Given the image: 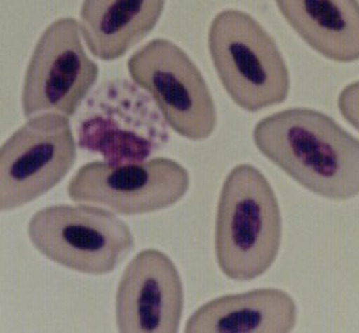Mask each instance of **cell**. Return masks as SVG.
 I'll use <instances>...</instances> for the list:
<instances>
[{"mask_svg":"<svg viewBox=\"0 0 359 333\" xmlns=\"http://www.w3.org/2000/svg\"><path fill=\"white\" fill-rule=\"evenodd\" d=\"M338 108L342 117L359 131V81L343 88L338 98Z\"/></svg>","mask_w":359,"mask_h":333,"instance_id":"cell-14","label":"cell"},{"mask_svg":"<svg viewBox=\"0 0 359 333\" xmlns=\"http://www.w3.org/2000/svg\"><path fill=\"white\" fill-rule=\"evenodd\" d=\"M184 309L180 270L162 251H140L127 265L116 292L121 333H177Z\"/></svg>","mask_w":359,"mask_h":333,"instance_id":"cell-10","label":"cell"},{"mask_svg":"<svg viewBox=\"0 0 359 333\" xmlns=\"http://www.w3.org/2000/svg\"><path fill=\"white\" fill-rule=\"evenodd\" d=\"M190 173L170 158L80 167L67 185L69 199L104 205L124 216L147 215L180 202L190 188Z\"/></svg>","mask_w":359,"mask_h":333,"instance_id":"cell-9","label":"cell"},{"mask_svg":"<svg viewBox=\"0 0 359 333\" xmlns=\"http://www.w3.org/2000/svg\"><path fill=\"white\" fill-rule=\"evenodd\" d=\"M168 124L152 96L137 84H100L77 115V143L109 164L147 161L170 141Z\"/></svg>","mask_w":359,"mask_h":333,"instance_id":"cell-4","label":"cell"},{"mask_svg":"<svg viewBox=\"0 0 359 333\" xmlns=\"http://www.w3.org/2000/svg\"><path fill=\"white\" fill-rule=\"evenodd\" d=\"M165 0H83L81 33L101 61H114L142 42L158 25Z\"/></svg>","mask_w":359,"mask_h":333,"instance_id":"cell-12","label":"cell"},{"mask_svg":"<svg viewBox=\"0 0 359 333\" xmlns=\"http://www.w3.org/2000/svg\"><path fill=\"white\" fill-rule=\"evenodd\" d=\"M133 83L147 91L170 129L190 141L208 139L217 127V108L201 70L189 54L156 38L127 63Z\"/></svg>","mask_w":359,"mask_h":333,"instance_id":"cell-6","label":"cell"},{"mask_svg":"<svg viewBox=\"0 0 359 333\" xmlns=\"http://www.w3.org/2000/svg\"><path fill=\"white\" fill-rule=\"evenodd\" d=\"M297 321V306L284 290L262 287L217 297L189 317L187 333H288Z\"/></svg>","mask_w":359,"mask_h":333,"instance_id":"cell-11","label":"cell"},{"mask_svg":"<svg viewBox=\"0 0 359 333\" xmlns=\"http://www.w3.org/2000/svg\"><path fill=\"white\" fill-rule=\"evenodd\" d=\"M214 236L217 263L231 281H253L275 263L283 217L262 170L248 164L230 170L218 199Z\"/></svg>","mask_w":359,"mask_h":333,"instance_id":"cell-2","label":"cell"},{"mask_svg":"<svg viewBox=\"0 0 359 333\" xmlns=\"http://www.w3.org/2000/svg\"><path fill=\"white\" fill-rule=\"evenodd\" d=\"M310 48L331 61H359L358 0H275Z\"/></svg>","mask_w":359,"mask_h":333,"instance_id":"cell-13","label":"cell"},{"mask_svg":"<svg viewBox=\"0 0 359 333\" xmlns=\"http://www.w3.org/2000/svg\"><path fill=\"white\" fill-rule=\"evenodd\" d=\"M27 233L51 262L89 275L114 273L135 249L127 223L93 205L46 207L30 218Z\"/></svg>","mask_w":359,"mask_h":333,"instance_id":"cell-5","label":"cell"},{"mask_svg":"<svg viewBox=\"0 0 359 333\" xmlns=\"http://www.w3.org/2000/svg\"><path fill=\"white\" fill-rule=\"evenodd\" d=\"M100 69L88 57L74 18H60L41 34L22 88V111L27 119L57 112L76 115L97 83Z\"/></svg>","mask_w":359,"mask_h":333,"instance_id":"cell-8","label":"cell"},{"mask_svg":"<svg viewBox=\"0 0 359 333\" xmlns=\"http://www.w3.org/2000/svg\"><path fill=\"white\" fill-rule=\"evenodd\" d=\"M77 159V145L65 115L30 117L0 149V209L14 211L46 195Z\"/></svg>","mask_w":359,"mask_h":333,"instance_id":"cell-7","label":"cell"},{"mask_svg":"<svg viewBox=\"0 0 359 333\" xmlns=\"http://www.w3.org/2000/svg\"><path fill=\"white\" fill-rule=\"evenodd\" d=\"M212 67L230 99L259 112L287 100L291 76L276 41L241 10L218 13L208 35Z\"/></svg>","mask_w":359,"mask_h":333,"instance_id":"cell-3","label":"cell"},{"mask_svg":"<svg viewBox=\"0 0 359 333\" xmlns=\"http://www.w3.org/2000/svg\"><path fill=\"white\" fill-rule=\"evenodd\" d=\"M253 141L262 155L311 193L330 200L359 196V139L312 108L262 119Z\"/></svg>","mask_w":359,"mask_h":333,"instance_id":"cell-1","label":"cell"}]
</instances>
